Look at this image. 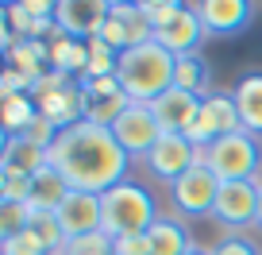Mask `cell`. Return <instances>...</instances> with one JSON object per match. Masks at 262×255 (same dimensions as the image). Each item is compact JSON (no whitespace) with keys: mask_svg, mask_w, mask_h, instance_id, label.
I'll return each instance as SVG.
<instances>
[{"mask_svg":"<svg viewBox=\"0 0 262 255\" xmlns=\"http://www.w3.org/2000/svg\"><path fill=\"white\" fill-rule=\"evenodd\" d=\"M258 193H262V182H220L212 217L228 228L254 224L258 221Z\"/></svg>","mask_w":262,"mask_h":255,"instance_id":"30bf717a","label":"cell"},{"mask_svg":"<svg viewBox=\"0 0 262 255\" xmlns=\"http://www.w3.org/2000/svg\"><path fill=\"white\" fill-rule=\"evenodd\" d=\"M150 27H155V43L166 47L173 58L178 54H201V43L208 39L205 24L196 16V8H185L178 0H158V4H143Z\"/></svg>","mask_w":262,"mask_h":255,"instance_id":"277c9868","label":"cell"},{"mask_svg":"<svg viewBox=\"0 0 262 255\" xmlns=\"http://www.w3.org/2000/svg\"><path fill=\"white\" fill-rule=\"evenodd\" d=\"M212 255H262V247L254 244V240H247V236H228V240H220V244L212 247Z\"/></svg>","mask_w":262,"mask_h":255,"instance_id":"4316f807","label":"cell"},{"mask_svg":"<svg viewBox=\"0 0 262 255\" xmlns=\"http://www.w3.org/2000/svg\"><path fill=\"white\" fill-rule=\"evenodd\" d=\"M231 93H235V105H239L243 132H251L258 140L262 135V74H243Z\"/></svg>","mask_w":262,"mask_h":255,"instance_id":"2e32d148","label":"cell"},{"mask_svg":"<svg viewBox=\"0 0 262 255\" xmlns=\"http://www.w3.org/2000/svg\"><path fill=\"white\" fill-rule=\"evenodd\" d=\"M201 101L205 97H196V93H189V89H166L158 101H150V108H155V116H158V124H162V132H170V135H185L189 128L196 124V116H201Z\"/></svg>","mask_w":262,"mask_h":255,"instance_id":"4fadbf2b","label":"cell"},{"mask_svg":"<svg viewBox=\"0 0 262 255\" xmlns=\"http://www.w3.org/2000/svg\"><path fill=\"white\" fill-rule=\"evenodd\" d=\"M47 163L70 182V189L108 193L112 186L127 182L131 155L116 143L112 128H100L93 120H77L58 132L54 147L47 151Z\"/></svg>","mask_w":262,"mask_h":255,"instance_id":"6da1fadb","label":"cell"},{"mask_svg":"<svg viewBox=\"0 0 262 255\" xmlns=\"http://www.w3.org/2000/svg\"><path fill=\"white\" fill-rule=\"evenodd\" d=\"M31 198V178L27 174H12V170H0V201H24Z\"/></svg>","mask_w":262,"mask_h":255,"instance_id":"d4e9b609","label":"cell"},{"mask_svg":"<svg viewBox=\"0 0 262 255\" xmlns=\"http://www.w3.org/2000/svg\"><path fill=\"white\" fill-rule=\"evenodd\" d=\"M104 205V236L120 240V236H147L150 224L158 221L155 213V198L139 182H120L108 193H100Z\"/></svg>","mask_w":262,"mask_h":255,"instance_id":"3957f363","label":"cell"},{"mask_svg":"<svg viewBox=\"0 0 262 255\" xmlns=\"http://www.w3.org/2000/svg\"><path fill=\"white\" fill-rule=\"evenodd\" d=\"M58 224H62L66 240H81L93 232H104V205H100V193H85V189H70V198L58 209Z\"/></svg>","mask_w":262,"mask_h":255,"instance_id":"7c38bea8","label":"cell"},{"mask_svg":"<svg viewBox=\"0 0 262 255\" xmlns=\"http://www.w3.org/2000/svg\"><path fill=\"white\" fill-rule=\"evenodd\" d=\"M112 135L131 159H147L150 147L162 140V124H158L155 108L150 105H139V101H131L112 124Z\"/></svg>","mask_w":262,"mask_h":255,"instance_id":"52a82bcc","label":"cell"},{"mask_svg":"<svg viewBox=\"0 0 262 255\" xmlns=\"http://www.w3.org/2000/svg\"><path fill=\"white\" fill-rule=\"evenodd\" d=\"M31 217H35V209L24 205V201H0V240H12L19 232H27Z\"/></svg>","mask_w":262,"mask_h":255,"instance_id":"603a6c76","label":"cell"},{"mask_svg":"<svg viewBox=\"0 0 262 255\" xmlns=\"http://www.w3.org/2000/svg\"><path fill=\"white\" fill-rule=\"evenodd\" d=\"M112 255H150V240L147 236H120V240H112Z\"/></svg>","mask_w":262,"mask_h":255,"instance_id":"83f0119b","label":"cell"},{"mask_svg":"<svg viewBox=\"0 0 262 255\" xmlns=\"http://www.w3.org/2000/svg\"><path fill=\"white\" fill-rule=\"evenodd\" d=\"M254 224H258V228H262V193H258V221H254Z\"/></svg>","mask_w":262,"mask_h":255,"instance_id":"f546056e","label":"cell"},{"mask_svg":"<svg viewBox=\"0 0 262 255\" xmlns=\"http://www.w3.org/2000/svg\"><path fill=\"white\" fill-rule=\"evenodd\" d=\"M66 198H70V182H66L62 174L47 163V166L31 178V198H27V205H31L35 213H58Z\"/></svg>","mask_w":262,"mask_h":255,"instance_id":"9a60e30c","label":"cell"},{"mask_svg":"<svg viewBox=\"0 0 262 255\" xmlns=\"http://www.w3.org/2000/svg\"><path fill=\"white\" fill-rule=\"evenodd\" d=\"M173 62H178V58L166 47H158L155 39L139 43V47H127L120 54V62H116V82H120V89L127 93L131 101L150 105V101H158L166 89H173Z\"/></svg>","mask_w":262,"mask_h":255,"instance_id":"7a4b0ae2","label":"cell"},{"mask_svg":"<svg viewBox=\"0 0 262 255\" xmlns=\"http://www.w3.org/2000/svg\"><path fill=\"white\" fill-rule=\"evenodd\" d=\"M47 166V151L42 147H31L24 135H4V155H0V170H12V174H35Z\"/></svg>","mask_w":262,"mask_h":255,"instance_id":"e0dca14e","label":"cell"},{"mask_svg":"<svg viewBox=\"0 0 262 255\" xmlns=\"http://www.w3.org/2000/svg\"><path fill=\"white\" fill-rule=\"evenodd\" d=\"M216 193H220V178H216L205 163H196L193 170H185L170 186L173 205H178V213H185V217H212Z\"/></svg>","mask_w":262,"mask_h":255,"instance_id":"ba28073f","label":"cell"},{"mask_svg":"<svg viewBox=\"0 0 262 255\" xmlns=\"http://www.w3.org/2000/svg\"><path fill=\"white\" fill-rule=\"evenodd\" d=\"M235 132H243L235 93L231 89H212L205 101H201V116H196V124L185 135H189V143H196V147L205 151L208 143L224 140V135H235Z\"/></svg>","mask_w":262,"mask_h":255,"instance_id":"8992f818","label":"cell"},{"mask_svg":"<svg viewBox=\"0 0 262 255\" xmlns=\"http://www.w3.org/2000/svg\"><path fill=\"white\" fill-rule=\"evenodd\" d=\"M196 16H201L208 35H235L243 27H251L254 4H247V0H205V4H196Z\"/></svg>","mask_w":262,"mask_h":255,"instance_id":"5bb4252c","label":"cell"},{"mask_svg":"<svg viewBox=\"0 0 262 255\" xmlns=\"http://www.w3.org/2000/svg\"><path fill=\"white\" fill-rule=\"evenodd\" d=\"M0 255H50V251H47V244L35 236V228H27V232H19V236H12V240H0Z\"/></svg>","mask_w":262,"mask_h":255,"instance_id":"cb8c5ba5","label":"cell"},{"mask_svg":"<svg viewBox=\"0 0 262 255\" xmlns=\"http://www.w3.org/2000/svg\"><path fill=\"white\" fill-rule=\"evenodd\" d=\"M108 12H112V0H62L54 8V24L62 27L70 39H97L100 27L108 24Z\"/></svg>","mask_w":262,"mask_h":255,"instance_id":"8fae6325","label":"cell"},{"mask_svg":"<svg viewBox=\"0 0 262 255\" xmlns=\"http://www.w3.org/2000/svg\"><path fill=\"white\" fill-rule=\"evenodd\" d=\"M50 66L58 70V74H74V70H89V43L81 39H54V47H50Z\"/></svg>","mask_w":262,"mask_h":255,"instance_id":"44dd1931","label":"cell"},{"mask_svg":"<svg viewBox=\"0 0 262 255\" xmlns=\"http://www.w3.org/2000/svg\"><path fill=\"white\" fill-rule=\"evenodd\" d=\"M77 89H81V85H77ZM127 105H131V97L123 89L120 93H85L81 89V116L93 120V124H100V128H112L116 116H120Z\"/></svg>","mask_w":262,"mask_h":255,"instance_id":"ac0fdd59","label":"cell"},{"mask_svg":"<svg viewBox=\"0 0 262 255\" xmlns=\"http://www.w3.org/2000/svg\"><path fill=\"white\" fill-rule=\"evenodd\" d=\"M35 116H39V105H31V97L4 93V135H19Z\"/></svg>","mask_w":262,"mask_h":255,"instance_id":"7402d4cb","label":"cell"},{"mask_svg":"<svg viewBox=\"0 0 262 255\" xmlns=\"http://www.w3.org/2000/svg\"><path fill=\"white\" fill-rule=\"evenodd\" d=\"M201 163L216 174L220 182H258L262 174V147L251 132H235L224 140L208 143L201 151Z\"/></svg>","mask_w":262,"mask_h":255,"instance_id":"5b68a950","label":"cell"},{"mask_svg":"<svg viewBox=\"0 0 262 255\" xmlns=\"http://www.w3.org/2000/svg\"><path fill=\"white\" fill-rule=\"evenodd\" d=\"M173 85L178 89H189L196 93V97H208V62L201 54H178V62H173Z\"/></svg>","mask_w":262,"mask_h":255,"instance_id":"ffe728a7","label":"cell"},{"mask_svg":"<svg viewBox=\"0 0 262 255\" xmlns=\"http://www.w3.org/2000/svg\"><path fill=\"white\" fill-rule=\"evenodd\" d=\"M201 163V147L196 143H189V135H170V132H162V140L150 147V155H147V170L155 174V178H162V182H178L185 170H193V166Z\"/></svg>","mask_w":262,"mask_h":255,"instance_id":"9c48e42d","label":"cell"},{"mask_svg":"<svg viewBox=\"0 0 262 255\" xmlns=\"http://www.w3.org/2000/svg\"><path fill=\"white\" fill-rule=\"evenodd\" d=\"M185 255H212V251H205V247H189Z\"/></svg>","mask_w":262,"mask_h":255,"instance_id":"f1b7e54d","label":"cell"},{"mask_svg":"<svg viewBox=\"0 0 262 255\" xmlns=\"http://www.w3.org/2000/svg\"><path fill=\"white\" fill-rule=\"evenodd\" d=\"M147 240H150V255H185L189 247V232L181 228L178 221H166V217H158L155 224H150V232H147Z\"/></svg>","mask_w":262,"mask_h":255,"instance_id":"d6986e66","label":"cell"},{"mask_svg":"<svg viewBox=\"0 0 262 255\" xmlns=\"http://www.w3.org/2000/svg\"><path fill=\"white\" fill-rule=\"evenodd\" d=\"M66 255H112V236H104V232H93V236L70 240Z\"/></svg>","mask_w":262,"mask_h":255,"instance_id":"484cf974","label":"cell"}]
</instances>
